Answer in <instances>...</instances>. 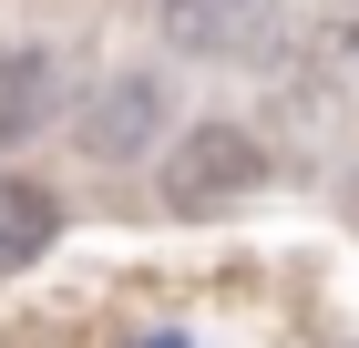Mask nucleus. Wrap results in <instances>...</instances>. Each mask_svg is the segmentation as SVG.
Returning a JSON list of instances; mask_svg holds the SVG:
<instances>
[{
	"mask_svg": "<svg viewBox=\"0 0 359 348\" xmlns=\"http://www.w3.org/2000/svg\"><path fill=\"white\" fill-rule=\"evenodd\" d=\"M267 185V144L247 123H185L165 144V205L175 215H226Z\"/></svg>",
	"mask_w": 359,
	"mask_h": 348,
	"instance_id": "1",
	"label": "nucleus"
},
{
	"mask_svg": "<svg viewBox=\"0 0 359 348\" xmlns=\"http://www.w3.org/2000/svg\"><path fill=\"white\" fill-rule=\"evenodd\" d=\"M165 82L154 72H113L103 92H93L83 103V154L93 164H134V154H154V144H165Z\"/></svg>",
	"mask_w": 359,
	"mask_h": 348,
	"instance_id": "2",
	"label": "nucleus"
},
{
	"mask_svg": "<svg viewBox=\"0 0 359 348\" xmlns=\"http://www.w3.org/2000/svg\"><path fill=\"white\" fill-rule=\"evenodd\" d=\"M298 103L359 113V0H329V11H318V31L298 41Z\"/></svg>",
	"mask_w": 359,
	"mask_h": 348,
	"instance_id": "3",
	"label": "nucleus"
},
{
	"mask_svg": "<svg viewBox=\"0 0 359 348\" xmlns=\"http://www.w3.org/2000/svg\"><path fill=\"white\" fill-rule=\"evenodd\" d=\"M277 31V0H165V41L195 62H236Z\"/></svg>",
	"mask_w": 359,
	"mask_h": 348,
	"instance_id": "4",
	"label": "nucleus"
},
{
	"mask_svg": "<svg viewBox=\"0 0 359 348\" xmlns=\"http://www.w3.org/2000/svg\"><path fill=\"white\" fill-rule=\"evenodd\" d=\"M52 113H62L52 62H41V52H21V41H0V144H31Z\"/></svg>",
	"mask_w": 359,
	"mask_h": 348,
	"instance_id": "5",
	"label": "nucleus"
},
{
	"mask_svg": "<svg viewBox=\"0 0 359 348\" xmlns=\"http://www.w3.org/2000/svg\"><path fill=\"white\" fill-rule=\"evenodd\" d=\"M52 246V195L31 174H0V267H31Z\"/></svg>",
	"mask_w": 359,
	"mask_h": 348,
	"instance_id": "6",
	"label": "nucleus"
}]
</instances>
